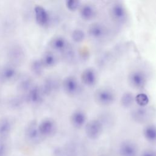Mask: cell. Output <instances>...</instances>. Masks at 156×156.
Returning <instances> with one entry per match:
<instances>
[{"mask_svg": "<svg viewBox=\"0 0 156 156\" xmlns=\"http://www.w3.org/2000/svg\"><path fill=\"white\" fill-rule=\"evenodd\" d=\"M94 98L95 102L98 105L107 107L114 103L116 99V94L112 89L103 87L98 88L95 91Z\"/></svg>", "mask_w": 156, "mask_h": 156, "instance_id": "obj_1", "label": "cell"}, {"mask_svg": "<svg viewBox=\"0 0 156 156\" xmlns=\"http://www.w3.org/2000/svg\"><path fill=\"white\" fill-rule=\"evenodd\" d=\"M25 138L26 141L31 144L37 145L41 143L44 137L41 134L38 124L35 120L30 121L25 129Z\"/></svg>", "mask_w": 156, "mask_h": 156, "instance_id": "obj_2", "label": "cell"}, {"mask_svg": "<svg viewBox=\"0 0 156 156\" xmlns=\"http://www.w3.org/2000/svg\"><path fill=\"white\" fill-rule=\"evenodd\" d=\"M127 80L132 88L136 90H142L147 83V77L144 71L134 69L131 71L128 74Z\"/></svg>", "mask_w": 156, "mask_h": 156, "instance_id": "obj_3", "label": "cell"}, {"mask_svg": "<svg viewBox=\"0 0 156 156\" xmlns=\"http://www.w3.org/2000/svg\"><path fill=\"white\" fill-rule=\"evenodd\" d=\"M110 16L117 24H123L127 18V13L125 6L120 2H115L110 9Z\"/></svg>", "mask_w": 156, "mask_h": 156, "instance_id": "obj_4", "label": "cell"}, {"mask_svg": "<svg viewBox=\"0 0 156 156\" xmlns=\"http://www.w3.org/2000/svg\"><path fill=\"white\" fill-rule=\"evenodd\" d=\"M103 124L97 119H91L87 122L85 126V132L87 137L91 140L98 138L103 131Z\"/></svg>", "mask_w": 156, "mask_h": 156, "instance_id": "obj_5", "label": "cell"}, {"mask_svg": "<svg viewBox=\"0 0 156 156\" xmlns=\"http://www.w3.org/2000/svg\"><path fill=\"white\" fill-rule=\"evenodd\" d=\"M62 87L65 93L71 97L77 96L80 90L79 82L74 76L66 77L62 82Z\"/></svg>", "mask_w": 156, "mask_h": 156, "instance_id": "obj_6", "label": "cell"}, {"mask_svg": "<svg viewBox=\"0 0 156 156\" xmlns=\"http://www.w3.org/2000/svg\"><path fill=\"white\" fill-rule=\"evenodd\" d=\"M18 76L17 66L9 63L0 69V80L4 83H10L15 81Z\"/></svg>", "mask_w": 156, "mask_h": 156, "instance_id": "obj_7", "label": "cell"}, {"mask_svg": "<svg viewBox=\"0 0 156 156\" xmlns=\"http://www.w3.org/2000/svg\"><path fill=\"white\" fill-rule=\"evenodd\" d=\"M10 63L18 66L24 60L25 54L23 48L19 44H15L11 46L7 52Z\"/></svg>", "mask_w": 156, "mask_h": 156, "instance_id": "obj_8", "label": "cell"}, {"mask_svg": "<svg viewBox=\"0 0 156 156\" xmlns=\"http://www.w3.org/2000/svg\"><path fill=\"white\" fill-rule=\"evenodd\" d=\"M39 130L42 136L45 138L54 136L57 129L55 121L52 118H45L38 124Z\"/></svg>", "mask_w": 156, "mask_h": 156, "instance_id": "obj_9", "label": "cell"}, {"mask_svg": "<svg viewBox=\"0 0 156 156\" xmlns=\"http://www.w3.org/2000/svg\"><path fill=\"white\" fill-rule=\"evenodd\" d=\"M26 102L33 104L37 105L43 102L45 96L43 93L40 85L34 84L33 87L24 94Z\"/></svg>", "mask_w": 156, "mask_h": 156, "instance_id": "obj_10", "label": "cell"}, {"mask_svg": "<svg viewBox=\"0 0 156 156\" xmlns=\"http://www.w3.org/2000/svg\"><path fill=\"white\" fill-rule=\"evenodd\" d=\"M50 47L55 51L64 54L69 48L68 40L63 37L57 35L53 37L49 41Z\"/></svg>", "mask_w": 156, "mask_h": 156, "instance_id": "obj_11", "label": "cell"}, {"mask_svg": "<svg viewBox=\"0 0 156 156\" xmlns=\"http://www.w3.org/2000/svg\"><path fill=\"white\" fill-rule=\"evenodd\" d=\"M82 82L87 87L94 86L98 79V73L93 68H87L85 69L80 76Z\"/></svg>", "mask_w": 156, "mask_h": 156, "instance_id": "obj_12", "label": "cell"}, {"mask_svg": "<svg viewBox=\"0 0 156 156\" xmlns=\"http://www.w3.org/2000/svg\"><path fill=\"white\" fill-rule=\"evenodd\" d=\"M87 121V114L81 109L74 110L70 116L71 124L76 129H80L83 126H85Z\"/></svg>", "mask_w": 156, "mask_h": 156, "instance_id": "obj_13", "label": "cell"}, {"mask_svg": "<svg viewBox=\"0 0 156 156\" xmlns=\"http://www.w3.org/2000/svg\"><path fill=\"white\" fill-rule=\"evenodd\" d=\"M89 36L95 40H101L107 34V29L104 25L100 23L91 24L88 29Z\"/></svg>", "mask_w": 156, "mask_h": 156, "instance_id": "obj_14", "label": "cell"}, {"mask_svg": "<svg viewBox=\"0 0 156 156\" xmlns=\"http://www.w3.org/2000/svg\"><path fill=\"white\" fill-rule=\"evenodd\" d=\"M34 15L37 23L41 26L47 25L50 20V16L47 10L40 5H37L34 7Z\"/></svg>", "mask_w": 156, "mask_h": 156, "instance_id": "obj_15", "label": "cell"}, {"mask_svg": "<svg viewBox=\"0 0 156 156\" xmlns=\"http://www.w3.org/2000/svg\"><path fill=\"white\" fill-rule=\"evenodd\" d=\"M119 152L120 156H138V148L133 141L126 140L121 144Z\"/></svg>", "mask_w": 156, "mask_h": 156, "instance_id": "obj_16", "label": "cell"}, {"mask_svg": "<svg viewBox=\"0 0 156 156\" xmlns=\"http://www.w3.org/2000/svg\"><path fill=\"white\" fill-rule=\"evenodd\" d=\"M59 82L53 77L46 78L40 86L44 96H49L54 93L58 88Z\"/></svg>", "mask_w": 156, "mask_h": 156, "instance_id": "obj_17", "label": "cell"}, {"mask_svg": "<svg viewBox=\"0 0 156 156\" xmlns=\"http://www.w3.org/2000/svg\"><path fill=\"white\" fill-rule=\"evenodd\" d=\"M149 110L146 107H139L134 109L131 113V117L136 122H146L149 117Z\"/></svg>", "mask_w": 156, "mask_h": 156, "instance_id": "obj_18", "label": "cell"}, {"mask_svg": "<svg viewBox=\"0 0 156 156\" xmlns=\"http://www.w3.org/2000/svg\"><path fill=\"white\" fill-rule=\"evenodd\" d=\"M79 15L84 21H90L95 18L96 10L95 7L90 4H85L79 8Z\"/></svg>", "mask_w": 156, "mask_h": 156, "instance_id": "obj_19", "label": "cell"}, {"mask_svg": "<svg viewBox=\"0 0 156 156\" xmlns=\"http://www.w3.org/2000/svg\"><path fill=\"white\" fill-rule=\"evenodd\" d=\"M12 129V123L7 117L0 119V140H4L9 137Z\"/></svg>", "mask_w": 156, "mask_h": 156, "instance_id": "obj_20", "label": "cell"}, {"mask_svg": "<svg viewBox=\"0 0 156 156\" xmlns=\"http://www.w3.org/2000/svg\"><path fill=\"white\" fill-rule=\"evenodd\" d=\"M40 60L44 68H52L57 63L58 58L54 52L46 51L43 54Z\"/></svg>", "mask_w": 156, "mask_h": 156, "instance_id": "obj_21", "label": "cell"}, {"mask_svg": "<svg viewBox=\"0 0 156 156\" xmlns=\"http://www.w3.org/2000/svg\"><path fill=\"white\" fill-rule=\"evenodd\" d=\"M32 79L27 75L22 76L19 79L18 83V89L22 94H25L34 85Z\"/></svg>", "mask_w": 156, "mask_h": 156, "instance_id": "obj_22", "label": "cell"}, {"mask_svg": "<svg viewBox=\"0 0 156 156\" xmlns=\"http://www.w3.org/2000/svg\"><path fill=\"white\" fill-rule=\"evenodd\" d=\"M143 135L146 140L154 143L156 141V126L149 124L143 129Z\"/></svg>", "mask_w": 156, "mask_h": 156, "instance_id": "obj_23", "label": "cell"}, {"mask_svg": "<svg viewBox=\"0 0 156 156\" xmlns=\"http://www.w3.org/2000/svg\"><path fill=\"white\" fill-rule=\"evenodd\" d=\"M135 101V96L132 93L127 91L124 93L121 96L120 103L122 107L129 108L131 107Z\"/></svg>", "mask_w": 156, "mask_h": 156, "instance_id": "obj_24", "label": "cell"}, {"mask_svg": "<svg viewBox=\"0 0 156 156\" xmlns=\"http://www.w3.org/2000/svg\"><path fill=\"white\" fill-rule=\"evenodd\" d=\"M44 66L43 65L40 59L34 60L30 64V69L32 72L36 76H40L42 74L44 70Z\"/></svg>", "mask_w": 156, "mask_h": 156, "instance_id": "obj_25", "label": "cell"}, {"mask_svg": "<svg viewBox=\"0 0 156 156\" xmlns=\"http://www.w3.org/2000/svg\"><path fill=\"white\" fill-rule=\"evenodd\" d=\"M24 102H26V98L24 94L16 96L13 98H12L9 102V104L11 107L16 108L21 107Z\"/></svg>", "mask_w": 156, "mask_h": 156, "instance_id": "obj_26", "label": "cell"}, {"mask_svg": "<svg viewBox=\"0 0 156 156\" xmlns=\"http://www.w3.org/2000/svg\"><path fill=\"white\" fill-rule=\"evenodd\" d=\"M71 38L76 43H81L85 38V32L80 29H76L74 30L71 34Z\"/></svg>", "mask_w": 156, "mask_h": 156, "instance_id": "obj_27", "label": "cell"}, {"mask_svg": "<svg viewBox=\"0 0 156 156\" xmlns=\"http://www.w3.org/2000/svg\"><path fill=\"white\" fill-rule=\"evenodd\" d=\"M135 101L140 107H146L149 103V98L146 94L140 93L135 97Z\"/></svg>", "mask_w": 156, "mask_h": 156, "instance_id": "obj_28", "label": "cell"}, {"mask_svg": "<svg viewBox=\"0 0 156 156\" xmlns=\"http://www.w3.org/2000/svg\"><path fill=\"white\" fill-rule=\"evenodd\" d=\"M66 8L72 12L76 11L77 9H79L80 5V2L77 0H68L65 2Z\"/></svg>", "mask_w": 156, "mask_h": 156, "instance_id": "obj_29", "label": "cell"}, {"mask_svg": "<svg viewBox=\"0 0 156 156\" xmlns=\"http://www.w3.org/2000/svg\"><path fill=\"white\" fill-rule=\"evenodd\" d=\"M8 146L4 140H0V156H7Z\"/></svg>", "mask_w": 156, "mask_h": 156, "instance_id": "obj_30", "label": "cell"}, {"mask_svg": "<svg viewBox=\"0 0 156 156\" xmlns=\"http://www.w3.org/2000/svg\"><path fill=\"white\" fill-rule=\"evenodd\" d=\"M141 156H156V153L151 150H147L145 151Z\"/></svg>", "mask_w": 156, "mask_h": 156, "instance_id": "obj_31", "label": "cell"}]
</instances>
